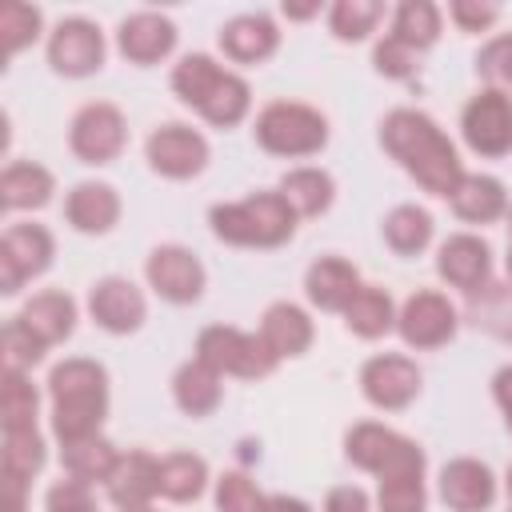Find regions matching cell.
<instances>
[{
    "label": "cell",
    "mask_w": 512,
    "mask_h": 512,
    "mask_svg": "<svg viewBox=\"0 0 512 512\" xmlns=\"http://www.w3.org/2000/svg\"><path fill=\"white\" fill-rule=\"evenodd\" d=\"M468 140L484 152H504L512 144V112L496 96L476 100L468 108Z\"/></svg>",
    "instance_id": "cell-1"
},
{
    "label": "cell",
    "mask_w": 512,
    "mask_h": 512,
    "mask_svg": "<svg viewBox=\"0 0 512 512\" xmlns=\"http://www.w3.org/2000/svg\"><path fill=\"white\" fill-rule=\"evenodd\" d=\"M52 60H56L60 72H92L100 64V36L88 24L72 20L52 40Z\"/></svg>",
    "instance_id": "cell-2"
},
{
    "label": "cell",
    "mask_w": 512,
    "mask_h": 512,
    "mask_svg": "<svg viewBox=\"0 0 512 512\" xmlns=\"http://www.w3.org/2000/svg\"><path fill=\"white\" fill-rule=\"evenodd\" d=\"M152 280L168 292V296H176V300H188V296H196L200 288V268L192 264V256H184V252H156V260H152Z\"/></svg>",
    "instance_id": "cell-3"
},
{
    "label": "cell",
    "mask_w": 512,
    "mask_h": 512,
    "mask_svg": "<svg viewBox=\"0 0 512 512\" xmlns=\"http://www.w3.org/2000/svg\"><path fill=\"white\" fill-rule=\"evenodd\" d=\"M200 140H192L188 132H180L176 124L164 128L156 140H152V164L156 168H168V172H188V168H200Z\"/></svg>",
    "instance_id": "cell-4"
},
{
    "label": "cell",
    "mask_w": 512,
    "mask_h": 512,
    "mask_svg": "<svg viewBox=\"0 0 512 512\" xmlns=\"http://www.w3.org/2000/svg\"><path fill=\"white\" fill-rule=\"evenodd\" d=\"M492 488H488V472L472 468V464H456L452 472H444V500H452L460 512H472L480 504H488Z\"/></svg>",
    "instance_id": "cell-5"
},
{
    "label": "cell",
    "mask_w": 512,
    "mask_h": 512,
    "mask_svg": "<svg viewBox=\"0 0 512 512\" xmlns=\"http://www.w3.org/2000/svg\"><path fill=\"white\" fill-rule=\"evenodd\" d=\"M92 308H96V316L108 324V328H132L136 320H140V300L128 292V284H120V280H108V284H100V292L92 296Z\"/></svg>",
    "instance_id": "cell-6"
},
{
    "label": "cell",
    "mask_w": 512,
    "mask_h": 512,
    "mask_svg": "<svg viewBox=\"0 0 512 512\" xmlns=\"http://www.w3.org/2000/svg\"><path fill=\"white\" fill-rule=\"evenodd\" d=\"M220 508L224 512H256V496L248 492V484L240 476H228L220 484Z\"/></svg>",
    "instance_id": "cell-7"
},
{
    "label": "cell",
    "mask_w": 512,
    "mask_h": 512,
    "mask_svg": "<svg viewBox=\"0 0 512 512\" xmlns=\"http://www.w3.org/2000/svg\"><path fill=\"white\" fill-rule=\"evenodd\" d=\"M404 36H412V28H420V36H424V44L432 40V32H436V20H432V8H424V4H408L404 12H400V24H396Z\"/></svg>",
    "instance_id": "cell-8"
},
{
    "label": "cell",
    "mask_w": 512,
    "mask_h": 512,
    "mask_svg": "<svg viewBox=\"0 0 512 512\" xmlns=\"http://www.w3.org/2000/svg\"><path fill=\"white\" fill-rule=\"evenodd\" d=\"M372 16H376V8H360V12H352V8L344 4V8L336 12V32H340V36H364L360 28H364Z\"/></svg>",
    "instance_id": "cell-9"
},
{
    "label": "cell",
    "mask_w": 512,
    "mask_h": 512,
    "mask_svg": "<svg viewBox=\"0 0 512 512\" xmlns=\"http://www.w3.org/2000/svg\"><path fill=\"white\" fill-rule=\"evenodd\" d=\"M52 512H88V500H84V492L64 484V488L52 492Z\"/></svg>",
    "instance_id": "cell-10"
}]
</instances>
